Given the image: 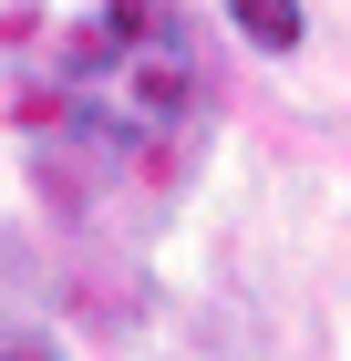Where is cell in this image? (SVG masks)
<instances>
[{
  "instance_id": "obj_2",
  "label": "cell",
  "mask_w": 351,
  "mask_h": 361,
  "mask_svg": "<svg viewBox=\"0 0 351 361\" xmlns=\"http://www.w3.org/2000/svg\"><path fill=\"white\" fill-rule=\"evenodd\" d=\"M238 21H248V42H269V52H279V42L299 31V11H290V0H238Z\"/></svg>"
},
{
  "instance_id": "obj_1",
  "label": "cell",
  "mask_w": 351,
  "mask_h": 361,
  "mask_svg": "<svg viewBox=\"0 0 351 361\" xmlns=\"http://www.w3.org/2000/svg\"><path fill=\"white\" fill-rule=\"evenodd\" d=\"M104 42L73 52V124L104 135L114 155H145L155 135H176L196 104V62H186V31L165 0H135V11H104Z\"/></svg>"
}]
</instances>
